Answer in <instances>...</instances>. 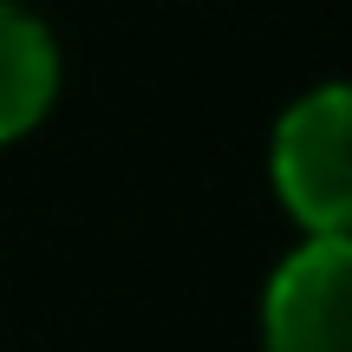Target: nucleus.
<instances>
[{
  "instance_id": "f03ea898",
  "label": "nucleus",
  "mask_w": 352,
  "mask_h": 352,
  "mask_svg": "<svg viewBox=\"0 0 352 352\" xmlns=\"http://www.w3.org/2000/svg\"><path fill=\"white\" fill-rule=\"evenodd\" d=\"M267 352H352V235H307L261 300Z\"/></svg>"
},
{
  "instance_id": "f257e3e1",
  "label": "nucleus",
  "mask_w": 352,
  "mask_h": 352,
  "mask_svg": "<svg viewBox=\"0 0 352 352\" xmlns=\"http://www.w3.org/2000/svg\"><path fill=\"white\" fill-rule=\"evenodd\" d=\"M274 189L314 235H352V85H314L280 111Z\"/></svg>"
},
{
  "instance_id": "7ed1b4c3",
  "label": "nucleus",
  "mask_w": 352,
  "mask_h": 352,
  "mask_svg": "<svg viewBox=\"0 0 352 352\" xmlns=\"http://www.w3.org/2000/svg\"><path fill=\"white\" fill-rule=\"evenodd\" d=\"M59 85V46L26 7L0 0V144L39 124Z\"/></svg>"
}]
</instances>
